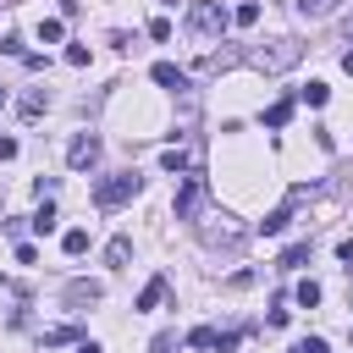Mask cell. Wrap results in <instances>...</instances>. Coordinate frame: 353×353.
I'll list each match as a JSON object with an SVG mask.
<instances>
[{
	"label": "cell",
	"mask_w": 353,
	"mask_h": 353,
	"mask_svg": "<svg viewBox=\"0 0 353 353\" xmlns=\"http://www.w3.org/2000/svg\"><path fill=\"white\" fill-rule=\"evenodd\" d=\"M160 171L182 176V171H188V154H182V149H165V154H160Z\"/></svg>",
	"instance_id": "7402d4cb"
},
{
	"label": "cell",
	"mask_w": 353,
	"mask_h": 353,
	"mask_svg": "<svg viewBox=\"0 0 353 353\" xmlns=\"http://www.w3.org/2000/svg\"><path fill=\"white\" fill-rule=\"evenodd\" d=\"M232 66V50H210L204 61H199V77H215V72H226Z\"/></svg>",
	"instance_id": "8fae6325"
},
{
	"label": "cell",
	"mask_w": 353,
	"mask_h": 353,
	"mask_svg": "<svg viewBox=\"0 0 353 353\" xmlns=\"http://www.w3.org/2000/svg\"><path fill=\"white\" fill-rule=\"evenodd\" d=\"M215 336H221L215 325H193V331H188V347H215Z\"/></svg>",
	"instance_id": "cb8c5ba5"
},
{
	"label": "cell",
	"mask_w": 353,
	"mask_h": 353,
	"mask_svg": "<svg viewBox=\"0 0 353 353\" xmlns=\"http://www.w3.org/2000/svg\"><path fill=\"white\" fill-rule=\"evenodd\" d=\"M165 6H176V0H165Z\"/></svg>",
	"instance_id": "836d02e7"
},
{
	"label": "cell",
	"mask_w": 353,
	"mask_h": 353,
	"mask_svg": "<svg viewBox=\"0 0 353 353\" xmlns=\"http://www.w3.org/2000/svg\"><path fill=\"white\" fill-rule=\"evenodd\" d=\"M292 353H325V336H303V342H292Z\"/></svg>",
	"instance_id": "83f0119b"
},
{
	"label": "cell",
	"mask_w": 353,
	"mask_h": 353,
	"mask_svg": "<svg viewBox=\"0 0 353 353\" xmlns=\"http://www.w3.org/2000/svg\"><path fill=\"white\" fill-rule=\"evenodd\" d=\"M182 347H188V336H176V331H160L149 342V353H182Z\"/></svg>",
	"instance_id": "9a60e30c"
},
{
	"label": "cell",
	"mask_w": 353,
	"mask_h": 353,
	"mask_svg": "<svg viewBox=\"0 0 353 353\" xmlns=\"http://www.w3.org/2000/svg\"><path fill=\"white\" fill-rule=\"evenodd\" d=\"M292 121V99H276L270 110H265V127H287Z\"/></svg>",
	"instance_id": "e0dca14e"
},
{
	"label": "cell",
	"mask_w": 353,
	"mask_h": 353,
	"mask_svg": "<svg viewBox=\"0 0 353 353\" xmlns=\"http://www.w3.org/2000/svg\"><path fill=\"white\" fill-rule=\"evenodd\" d=\"M66 66H88V44H66Z\"/></svg>",
	"instance_id": "4316f807"
},
{
	"label": "cell",
	"mask_w": 353,
	"mask_h": 353,
	"mask_svg": "<svg viewBox=\"0 0 353 353\" xmlns=\"http://www.w3.org/2000/svg\"><path fill=\"white\" fill-rule=\"evenodd\" d=\"M77 353H99V342H77Z\"/></svg>",
	"instance_id": "f546056e"
},
{
	"label": "cell",
	"mask_w": 353,
	"mask_h": 353,
	"mask_svg": "<svg viewBox=\"0 0 353 353\" xmlns=\"http://www.w3.org/2000/svg\"><path fill=\"white\" fill-rule=\"evenodd\" d=\"M99 298H105L99 281H72V287H66V303H99Z\"/></svg>",
	"instance_id": "ba28073f"
},
{
	"label": "cell",
	"mask_w": 353,
	"mask_h": 353,
	"mask_svg": "<svg viewBox=\"0 0 353 353\" xmlns=\"http://www.w3.org/2000/svg\"><path fill=\"white\" fill-rule=\"evenodd\" d=\"M33 232H39V237H50V232H55V204H50V199L33 210Z\"/></svg>",
	"instance_id": "5bb4252c"
},
{
	"label": "cell",
	"mask_w": 353,
	"mask_h": 353,
	"mask_svg": "<svg viewBox=\"0 0 353 353\" xmlns=\"http://www.w3.org/2000/svg\"><path fill=\"white\" fill-rule=\"evenodd\" d=\"M127 254H132V237H110V248H105V265H110V270H121V265H127Z\"/></svg>",
	"instance_id": "7c38bea8"
},
{
	"label": "cell",
	"mask_w": 353,
	"mask_h": 353,
	"mask_svg": "<svg viewBox=\"0 0 353 353\" xmlns=\"http://www.w3.org/2000/svg\"><path fill=\"white\" fill-rule=\"evenodd\" d=\"M336 259H342V265L353 270V237H347V243H336Z\"/></svg>",
	"instance_id": "f1b7e54d"
},
{
	"label": "cell",
	"mask_w": 353,
	"mask_h": 353,
	"mask_svg": "<svg viewBox=\"0 0 353 353\" xmlns=\"http://www.w3.org/2000/svg\"><path fill=\"white\" fill-rule=\"evenodd\" d=\"M232 22H237V28H254V22H259V0H243V6L232 11Z\"/></svg>",
	"instance_id": "44dd1931"
},
{
	"label": "cell",
	"mask_w": 353,
	"mask_h": 353,
	"mask_svg": "<svg viewBox=\"0 0 353 353\" xmlns=\"http://www.w3.org/2000/svg\"><path fill=\"white\" fill-rule=\"evenodd\" d=\"M138 193H143V176H138V171H110V176L94 182V204H99V210H116V204H127V199H138Z\"/></svg>",
	"instance_id": "6da1fadb"
},
{
	"label": "cell",
	"mask_w": 353,
	"mask_h": 353,
	"mask_svg": "<svg viewBox=\"0 0 353 353\" xmlns=\"http://www.w3.org/2000/svg\"><path fill=\"white\" fill-rule=\"evenodd\" d=\"M303 259H309V243H292V248L281 254V265H276V270H298Z\"/></svg>",
	"instance_id": "603a6c76"
},
{
	"label": "cell",
	"mask_w": 353,
	"mask_h": 353,
	"mask_svg": "<svg viewBox=\"0 0 353 353\" xmlns=\"http://www.w3.org/2000/svg\"><path fill=\"white\" fill-rule=\"evenodd\" d=\"M66 342H83L77 325H55V331H44V347H66Z\"/></svg>",
	"instance_id": "d6986e66"
},
{
	"label": "cell",
	"mask_w": 353,
	"mask_h": 353,
	"mask_svg": "<svg viewBox=\"0 0 353 353\" xmlns=\"http://www.w3.org/2000/svg\"><path fill=\"white\" fill-rule=\"evenodd\" d=\"M287 221H292V199H287V204H276V210L259 221V232H265V237H276V232H287Z\"/></svg>",
	"instance_id": "52a82bcc"
},
{
	"label": "cell",
	"mask_w": 353,
	"mask_h": 353,
	"mask_svg": "<svg viewBox=\"0 0 353 353\" xmlns=\"http://www.w3.org/2000/svg\"><path fill=\"white\" fill-rule=\"evenodd\" d=\"M0 105H6V88H0Z\"/></svg>",
	"instance_id": "d6a6232c"
},
{
	"label": "cell",
	"mask_w": 353,
	"mask_h": 353,
	"mask_svg": "<svg viewBox=\"0 0 353 353\" xmlns=\"http://www.w3.org/2000/svg\"><path fill=\"white\" fill-rule=\"evenodd\" d=\"M215 221H221V226H204V243H237V237H243V226H232L226 215H215Z\"/></svg>",
	"instance_id": "9c48e42d"
},
{
	"label": "cell",
	"mask_w": 353,
	"mask_h": 353,
	"mask_svg": "<svg viewBox=\"0 0 353 353\" xmlns=\"http://www.w3.org/2000/svg\"><path fill=\"white\" fill-rule=\"evenodd\" d=\"M44 105H50V94H44V88H33V94H22V105H17V110H22V121H33Z\"/></svg>",
	"instance_id": "4fadbf2b"
},
{
	"label": "cell",
	"mask_w": 353,
	"mask_h": 353,
	"mask_svg": "<svg viewBox=\"0 0 353 353\" xmlns=\"http://www.w3.org/2000/svg\"><path fill=\"white\" fill-rule=\"evenodd\" d=\"M160 88H188V72L182 66H171V61H154V72H149Z\"/></svg>",
	"instance_id": "8992f818"
},
{
	"label": "cell",
	"mask_w": 353,
	"mask_h": 353,
	"mask_svg": "<svg viewBox=\"0 0 353 353\" xmlns=\"http://www.w3.org/2000/svg\"><path fill=\"white\" fill-rule=\"evenodd\" d=\"M342 72H353V50H347V55H342Z\"/></svg>",
	"instance_id": "4dcf8cb0"
},
{
	"label": "cell",
	"mask_w": 353,
	"mask_h": 353,
	"mask_svg": "<svg viewBox=\"0 0 353 353\" xmlns=\"http://www.w3.org/2000/svg\"><path fill=\"white\" fill-rule=\"evenodd\" d=\"M331 11H336V0H298V17H309V22L314 17H331Z\"/></svg>",
	"instance_id": "ffe728a7"
},
{
	"label": "cell",
	"mask_w": 353,
	"mask_h": 353,
	"mask_svg": "<svg viewBox=\"0 0 353 353\" xmlns=\"http://www.w3.org/2000/svg\"><path fill=\"white\" fill-rule=\"evenodd\" d=\"M292 298H298L303 309H314V303H320V281H298V292H292Z\"/></svg>",
	"instance_id": "d4e9b609"
},
{
	"label": "cell",
	"mask_w": 353,
	"mask_h": 353,
	"mask_svg": "<svg viewBox=\"0 0 353 353\" xmlns=\"http://www.w3.org/2000/svg\"><path fill=\"white\" fill-rule=\"evenodd\" d=\"M226 22H232V17L221 11V0H199V6L188 11V28H193V33H221Z\"/></svg>",
	"instance_id": "3957f363"
},
{
	"label": "cell",
	"mask_w": 353,
	"mask_h": 353,
	"mask_svg": "<svg viewBox=\"0 0 353 353\" xmlns=\"http://www.w3.org/2000/svg\"><path fill=\"white\" fill-rule=\"evenodd\" d=\"M298 99H303V105H314V110H320V105H325V99H331V88H325V83H303V88H298Z\"/></svg>",
	"instance_id": "2e32d148"
},
{
	"label": "cell",
	"mask_w": 353,
	"mask_h": 353,
	"mask_svg": "<svg viewBox=\"0 0 353 353\" xmlns=\"http://www.w3.org/2000/svg\"><path fill=\"white\" fill-rule=\"evenodd\" d=\"M165 287H171L165 276H149V281H143V292H138V309H154V303L165 298Z\"/></svg>",
	"instance_id": "30bf717a"
},
{
	"label": "cell",
	"mask_w": 353,
	"mask_h": 353,
	"mask_svg": "<svg viewBox=\"0 0 353 353\" xmlns=\"http://www.w3.org/2000/svg\"><path fill=\"white\" fill-rule=\"evenodd\" d=\"M61 248H66L72 259H77V254H88V232H83V226H72V232L61 237Z\"/></svg>",
	"instance_id": "ac0fdd59"
},
{
	"label": "cell",
	"mask_w": 353,
	"mask_h": 353,
	"mask_svg": "<svg viewBox=\"0 0 353 353\" xmlns=\"http://www.w3.org/2000/svg\"><path fill=\"white\" fill-rule=\"evenodd\" d=\"M298 55H303V44H298V39H276V44H265V50H254L248 61H254L259 72H287Z\"/></svg>",
	"instance_id": "7a4b0ae2"
},
{
	"label": "cell",
	"mask_w": 353,
	"mask_h": 353,
	"mask_svg": "<svg viewBox=\"0 0 353 353\" xmlns=\"http://www.w3.org/2000/svg\"><path fill=\"white\" fill-rule=\"evenodd\" d=\"M94 160H99V138H94V132H77L72 149H66V165H72V171H88Z\"/></svg>",
	"instance_id": "5b68a950"
},
{
	"label": "cell",
	"mask_w": 353,
	"mask_h": 353,
	"mask_svg": "<svg viewBox=\"0 0 353 353\" xmlns=\"http://www.w3.org/2000/svg\"><path fill=\"white\" fill-rule=\"evenodd\" d=\"M39 39H44V44H55V39H61V22H55V17H44V22H39Z\"/></svg>",
	"instance_id": "484cf974"
},
{
	"label": "cell",
	"mask_w": 353,
	"mask_h": 353,
	"mask_svg": "<svg viewBox=\"0 0 353 353\" xmlns=\"http://www.w3.org/2000/svg\"><path fill=\"white\" fill-rule=\"evenodd\" d=\"M342 33H347V39H353V11H347V22H342Z\"/></svg>",
	"instance_id": "1f68e13d"
},
{
	"label": "cell",
	"mask_w": 353,
	"mask_h": 353,
	"mask_svg": "<svg viewBox=\"0 0 353 353\" xmlns=\"http://www.w3.org/2000/svg\"><path fill=\"white\" fill-rule=\"evenodd\" d=\"M199 210H204V176H188V182L176 188V204H171V215H176V221H193Z\"/></svg>",
	"instance_id": "277c9868"
}]
</instances>
